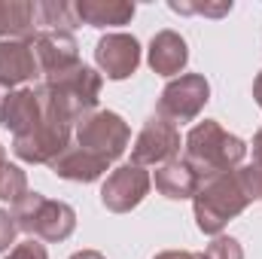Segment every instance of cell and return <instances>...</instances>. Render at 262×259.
Listing matches in <instances>:
<instances>
[{"instance_id":"13","label":"cell","mask_w":262,"mask_h":259,"mask_svg":"<svg viewBox=\"0 0 262 259\" xmlns=\"http://www.w3.org/2000/svg\"><path fill=\"white\" fill-rule=\"evenodd\" d=\"M40 73L31 40H6L0 43V89L15 92Z\"/></svg>"},{"instance_id":"12","label":"cell","mask_w":262,"mask_h":259,"mask_svg":"<svg viewBox=\"0 0 262 259\" xmlns=\"http://www.w3.org/2000/svg\"><path fill=\"white\" fill-rule=\"evenodd\" d=\"M43 122V107L34 89H15L0 98V125L12 131V137H21Z\"/></svg>"},{"instance_id":"18","label":"cell","mask_w":262,"mask_h":259,"mask_svg":"<svg viewBox=\"0 0 262 259\" xmlns=\"http://www.w3.org/2000/svg\"><path fill=\"white\" fill-rule=\"evenodd\" d=\"M156 189L165 195V198H171V201H183V198H195L198 186H201V180L195 177V171L186 165V162H180V159H174V162H168V165H162L159 171H156Z\"/></svg>"},{"instance_id":"26","label":"cell","mask_w":262,"mask_h":259,"mask_svg":"<svg viewBox=\"0 0 262 259\" xmlns=\"http://www.w3.org/2000/svg\"><path fill=\"white\" fill-rule=\"evenodd\" d=\"M152 259H207L204 253H195V250H162Z\"/></svg>"},{"instance_id":"21","label":"cell","mask_w":262,"mask_h":259,"mask_svg":"<svg viewBox=\"0 0 262 259\" xmlns=\"http://www.w3.org/2000/svg\"><path fill=\"white\" fill-rule=\"evenodd\" d=\"M168 6L174 12H183V15H210V18H220L226 12H232V0H223V3H189V0H168Z\"/></svg>"},{"instance_id":"1","label":"cell","mask_w":262,"mask_h":259,"mask_svg":"<svg viewBox=\"0 0 262 259\" xmlns=\"http://www.w3.org/2000/svg\"><path fill=\"white\" fill-rule=\"evenodd\" d=\"M101 73L92 67L79 64L58 79H43L34 92L40 98L43 116L58 119L70 128H76L89 113H95L98 98H101Z\"/></svg>"},{"instance_id":"29","label":"cell","mask_w":262,"mask_h":259,"mask_svg":"<svg viewBox=\"0 0 262 259\" xmlns=\"http://www.w3.org/2000/svg\"><path fill=\"white\" fill-rule=\"evenodd\" d=\"M70 259H107V256L98 253V250H79V253H73Z\"/></svg>"},{"instance_id":"2","label":"cell","mask_w":262,"mask_h":259,"mask_svg":"<svg viewBox=\"0 0 262 259\" xmlns=\"http://www.w3.org/2000/svg\"><path fill=\"white\" fill-rule=\"evenodd\" d=\"M250 204H253V195H250L244 177H241V168L207 177V180H201L195 198H192L195 226L204 235H220Z\"/></svg>"},{"instance_id":"28","label":"cell","mask_w":262,"mask_h":259,"mask_svg":"<svg viewBox=\"0 0 262 259\" xmlns=\"http://www.w3.org/2000/svg\"><path fill=\"white\" fill-rule=\"evenodd\" d=\"M253 98H256V104H259V110H262V70L256 73V79H253Z\"/></svg>"},{"instance_id":"22","label":"cell","mask_w":262,"mask_h":259,"mask_svg":"<svg viewBox=\"0 0 262 259\" xmlns=\"http://www.w3.org/2000/svg\"><path fill=\"white\" fill-rule=\"evenodd\" d=\"M204 256L207 259H244V247H241L238 238H232V235H216V238L207 244Z\"/></svg>"},{"instance_id":"16","label":"cell","mask_w":262,"mask_h":259,"mask_svg":"<svg viewBox=\"0 0 262 259\" xmlns=\"http://www.w3.org/2000/svg\"><path fill=\"white\" fill-rule=\"evenodd\" d=\"M61 180H73V183H95V180H101V174L110 168V162H104V159H98V156H92V153H85V149H79V146H67L64 153L49 165Z\"/></svg>"},{"instance_id":"25","label":"cell","mask_w":262,"mask_h":259,"mask_svg":"<svg viewBox=\"0 0 262 259\" xmlns=\"http://www.w3.org/2000/svg\"><path fill=\"white\" fill-rule=\"evenodd\" d=\"M241 177H244L247 189L253 195V201H256V198L262 201V168L259 165H244V168H241Z\"/></svg>"},{"instance_id":"15","label":"cell","mask_w":262,"mask_h":259,"mask_svg":"<svg viewBox=\"0 0 262 259\" xmlns=\"http://www.w3.org/2000/svg\"><path fill=\"white\" fill-rule=\"evenodd\" d=\"M76 21L92 28H119L134 18V3L128 0H76Z\"/></svg>"},{"instance_id":"24","label":"cell","mask_w":262,"mask_h":259,"mask_svg":"<svg viewBox=\"0 0 262 259\" xmlns=\"http://www.w3.org/2000/svg\"><path fill=\"white\" fill-rule=\"evenodd\" d=\"M15 232H18V226L12 220V213L0 207V253L9 250V244H15Z\"/></svg>"},{"instance_id":"7","label":"cell","mask_w":262,"mask_h":259,"mask_svg":"<svg viewBox=\"0 0 262 259\" xmlns=\"http://www.w3.org/2000/svg\"><path fill=\"white\" fill-rule=\"evenodd\" d=\"M180 153V131L174 122L162 119L159 113L149 116L143 122L140 134L134 137V146H131V165L137 168H146V165H168L174 162Z\"/></svg>"},{"instance_id":"4","label":"cell","mask_w":262,"mask_h":259,"mask_svg":"<svg viewBox=\"0 0 262 259\" xmlns=\"http://www.w3.org/2000/svg\"><path fill=\"white\" fill-rule=\"evenodd\" d=\"M12 220L18 232L43 238L49 244L67 241L76 229V210L67 201H55L40 192H28L21 201L12 204Z\"/></svg>"},{"instance_id":"11","label":"cell","mask_w":262,"mask_h":259,"mask_svg":"<svg viewBox=\"0 0 262 259\" xmlns=\"http://www.w3.org/2000/svg\"><path fill=\"white\" fill-rule=\"evenodd\" d=\"M95 64L107 79H128L140 67V43L131 34H104L95 46Z\"/></svg>"},{"instance_id":"20","label":"cell","mask_w":262,"mask_h":259,"mask_svg":"<svg viewBox=\"0 0 262 259\" xmlns=\"http://www.w3.org/2000/svg\"><path fill=\"white\" fill-rule=\"evenodd\" d=\"M28 195V177L18 165H9V162H0V201H21Z\"/></svg>"},{"instance_id":"27","label":"cell","mask_w":262,"mask_h":259,"mask_svg":"<svg viewBox=\"0 0 262 259\" xmlns=\"http://www.w3.org/2000/svg\"><path fill=\"white\" fill-rule=\"evenodd\" d=\"M253 165L262 168V128L253 134Z\"/></svg>"},{"instance_id":"30","label":"cell","mask_w":262,"mask_h":259,"mask_svg":"<svg viewBox=\"0 0 262 259\" xmlns=\"http://www.w3.org/2000/svg\"><path fill=\"white\" fill-rule=\"evenodd\" d=\"M0 162H6V149H3V143H0Z\"/></svg>"},{"instance_id":"17","label":"cell","mask_w":262,"mask_h":259,"mask_svg":"<svg viewBox=\"0 0 262 259\" xmlns=\"http://www.w3.org/2000/svg\"><path fill=\"white\" fill-rule=\"evenodd\" d=\"M37 34V3L34 0H0V43L31 40Z\"/></svg>"},{"instance_id":"8","label":"cell","mask_w":262,"mask_h":259,"mask_svg":"<svg viewBox=\"0 0 262 259\" xmlns=\"http://www.w3.org/2000/svg\"><path fill=\"white\" fill-rule=\"evenodd\" d=\"M70 131H73L70 125L43 116V122L34 131H28L21 137H12V153L28 165H52L70 146Z\"/></svg>"},{"instance_id":"5","label":"cell","mask_w":262,"mask_h":259,"mask_svg":"<svg viewBox=\"0 0 262 259\" xmlns=\"http://www.w3.org/2000/svg\"><path fill=\"white\" fill-rule=\"evenodd\" d=\"M128 140H131L128 122L113 110H95L76 125V146L104 159V162H110V165L128 149Z\"/></svg>"},{"instance_id":"14","label":"cell","mask_w":262,"mask_h":259,"mask_svg":"<svg viewBox=\"0 0 262 259\" xmlns=\"http://www.w3.org/2000/svg\"><path fill=\"white\" fill-rule=\"evenodd\" d=\"M189 61V46L177 31H159L149 40V67L159 76H183V67Z\"/></svg>"},{"instance_id":"9","label":"cell","mask_w":262,"mask_h":259,"mask_svg":"<svg viewBox=\"0 0 262 259\" xmlns=\"http://www.w3.org/2000/svg\"><path fill=\"white\" fill-rule=\"evenodd\" d=\"M31 46H34L43 79H58V76H64V73L82 64L79 46H76L70 31H37L31 37Z\"/></svg>"},{"instance_id":"10","label":"cell","mask_w":262,"mask_h":259,"mask_svg":"<svg viewBox=\"0 0 262 259\" xmlns=\"http://www.w3.org/2000/svg\"><path fill=\"white\" fill-rule=\"evenodd\" d=\"M149 186H152V177L143 168H137V165L128 162V165L116 168L104 180V186H101V204L110 213H128V210H134L146 198Z\"/></svg>"},{"instance_id":"6","label":"cell","mask_w":262,"mask_h":259,"mask_svg":"<svg viewBox=\"0 0 262 259\" xmlns=\"http://www.w3.org/2000/svg\"><path fill=\"white\" fill-rule=\"evenodd\" d=\"M210 101V82L201 73H183L177 79H171L162 95H159V107L156 113L168 122H192L198 113L204 110V104Z\"/></svg>"},{"instance_id":"19","label":"cell","mask_w":262,"mask_h":259,"mask_svg":"<svg viewBox=\"0 0 262 259\" xmlns=\"http://www.w3.org/2000/svg\"><path fill=\"white\" fill-rule=\"evenodd\" d=\"M37 25H40V31H73L79 21H76V12H73V3L40 0L37 3Z\"/></svg>"},{"instance_id":"23","label":"cell","mask_w":262,"mask_h":259,"mask_svg":"<svg viewBox=\"0 0 262 259\" xmlns=\"http://www.w3.org/2000/svg\"><path fill=\"white\" fill-rule=\"evenodd\" d=\"M6 259H49V253H46V247H43L37 238H28V241L15 244Z\"/></svg>"},{"instance_id":"3","label":"cell","mask_w":262,"mask_h":259,"mask_svg":"<svg viewBox=\"0 0 262 259\" xmlns=\"http://www.w3.org/2000/svg\"><path fill=\"white\" fill-rule=\"evenodd\" d=\"M247 156V143L223 128L216 119H204L186 134L183 162L195 171L198 180L235 171Z\"/></svg>"}]
</instances>
